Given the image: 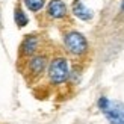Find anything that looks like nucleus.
I'll return each instance as SVG.
<instances>
[{"mask_svg": "<svg viewBox=\"0 0 124 124\" xmlns=\"http://www.w3.org/2000/svg\"><path fill=\"white\" fill-rule=\"evenodd\" d=\"M98 108L106 115L110 124H124V104L121 101H110L108 97H100Z\"/></svg>", "mask_w": 124, "mask_h": 124, "instance_id": "1", "label": "nucleus"}, {"mask_svg": "<svg viewBox=\"0 0 124 124\" xmlns=\"http://www.w3.org/2000/svg\"><path fill=\"white\" fill-rule=\"evenodd\" d=\"M48 80L52 85H62L70 79V67L65 58H54L48 65Z\"/></svg>", "mask_w": 124, "mask_h": 124, "instance_id": "2", "label": "nucleus"}, {"mask_svg": "<svg viewBox=\"0 0 124 124\" xmlns=\"http://www.w3.org/2000/svg\"><path fill=\"white\" fill-rule=\"evenodd\" d=\"M64 46L68 53H71L73 56H83L88 52V41L86 38L76 30L67 32L64 35Z\"/></svg>", "mask_w": 124, "mask_h": 124, "instance_id": "3", "label": "nucleus"}, {"mask_svg": "<svg viewBox=\"0 0 124 124\" xmlns=\"http://www.w3.org/2000/svg\"><path fill=\"white\" fill-rule=\"evenodd\" d=\"M47 68V58L44 54H33L27 62V71L30 76L39 77Z\"/></svg>", "mask_w": 124, "mask_h": 124, "instance_id": "4", "label": "nucleus"}, {"mask_svg": "<svg viewBox=\"0 0 124 124\" xmlns=\"http://www.w3.org/2000/svg\"><path fill=\"white\" fill-rule=\"evenodd\" d=\"M38 47H39V38L36 35H26L24 39L20 46V53L21 56H26V58H30L38 52Z\"/></svg>", "mask_w": 124, "mask_h": 124, "instance_id": "5", "label": "nucleus"}, {"mask_svg": "<svg viewBox=\"0 0 124 124\" xmlns=\"http://www.w3.org/2000/svg\"><path fill=\"white\" fill-rule=\"evenodd\" d=\"M47 14L50 18H54V20L64 18L67 15V6L62 0H52L47 6Z\"/></svg>", "mask_w": 124, "mask_h": 124, "instance_id": "6", "label": "nucleus"}, {"mask_svg": "<svg viewBox=\"0 0 124 124\" xmlns=\"http://www.w3.org/2000/svg\"><path fill=\"white\" fill-rule=\"evenodd\" d=\"M71 9H73V14L77 18H80V20H83V21H88L92 18V11L89 8H86L82 3V0H74Z\"/></svg>", "mask_w": 124, "mask_h": 124, "instance_id": "7", "label": "nucleus"}, {"mask_svg": "<svg viewBox=\"0 0 124 124\" xmlns=\"http://www.w3.org/2000/svg\"><path fill=\"white\" fill-rule=\"evenodd\" d=\"M14 18H15V23H17V26H18V27H24V26H26V24L29 23L27 15L24 14L23 9H20V8H15Z\"/></svg>", "mask_w": 124, "mask_h": 124, "instance_id": "8", "label": "nucleus"}, {"mask_svg": "<svg viewBox=\"0 0 124 124\" xmlns=\"http://www.w3.org/2000/svg\"><path fill=\"white\" fill-rule=\"evenodd\" d=\"M26 8L32 12H38L42 6H44V0H23Z\"/></svg>", "mask_w": 124, "mask_h": 124, "instance_id": "9", "label": "nucleus"}, {"mask_svg": "<svg viewBox=\"0 0 124 124\" xmlns=\"http://www.w3.org/2000/svg\"><path fill=\"white\" fill-rule=\"evenodd\" d=\"M121 11H124V0H123V5H121Z\"/></svg>", "mask_w": 124, "mask_h": 124, "instance_id": "10", "label": "nucleus"}]
</instances>
